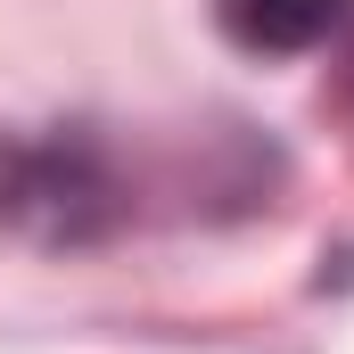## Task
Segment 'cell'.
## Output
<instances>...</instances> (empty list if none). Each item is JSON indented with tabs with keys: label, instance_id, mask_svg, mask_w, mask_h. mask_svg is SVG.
Returning <instances> with one entry per match:
<instances>
[{
	"label": "cell",
	"instance_id": "cell-1",
	"mask_svg": "<svg viewBox=\"0 0 354 354\" xmlns=\"http://www.w3.org/2000/svg\"><path fill=\"white\" fill-rule=\"evenodd\" d=\"M346 0H223V33L256 58H288V50H313L330 25H338Z\"/></svg>",
	"mask_w": 354,
	"mask_h": 354
}]
</instances>
